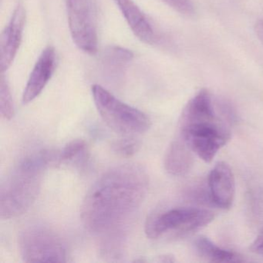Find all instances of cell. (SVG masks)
I'll use <instances>...</instances> for the list:
<instances>
[{
    "instance_id": "obj_1",
    "label": "cell",
    "mask_w": 263,
    "mask_h": 263,
    "mask_svg": "<svg viewBox=\"0 0 263 263\" xmlns=\"http://www.w3.org/2000/svg\"><path fill=\"white\" fill-rule=\"evenodd\" d=\"M148 185L147 172L139 164L112 167L93 183L86 195L81 209L83 224L95 233L117 229L139 209Z\"/></svg>"
},
{
    "instance_id": "obj_2",
    "label": "cell",
    "mask_w": 263,
    "mask_h": 263,
    "mask_svg": "<svg viewBox=\"0 0 263 263\" xmlns=\"http://www.w3.org/2000/svg\"><path fill=\"white\" fill-rule=\"evenodd\" d=\"M222 115L218 101L202 89L187 103L180 117L178 136L204 162H212L230 141V128Z\"/></svg>"
},
{
    "instance_id": "obj_3",
    "label": "cell",
    "mask_w": 263,
    "mask_h": 263,
    "mask_svg": "<svg viewBox=\"0 0 263 263\" xmlns=\"http://www.w3.org/2000/svg\"><path fill=\"white\" fill-rule=\"evenodd\" d=\"M55 164H60L59 153L50 151H42L23 160L1 187V218L9 219L27 212L37 198L46 170Z\"/></svg>"
},
{
    "instance_id": "obj_4",
    "label": "cell",
    "mask_w": 263,
    "mask_h": 263,
    "mask_svg": "<svg viewBox=\"0 0 263 263\" xmlns=\"http://www.w3.org/2000/svg\"><path fill=\"white\" fill-rule=\"evenodd\" d=\"M91 90L98 113L114 132L132 136L150 128V118L144 112L120 101L101 85L95 84Z\"/></svg>"
},
{
    "instance_id": "obj_5",
    "label": "cell",
    "mask_w": 263,
    "mask_h": 263,
    "mask_svg": "<svg viewBox=\"0 0 263 263\" xmlns=\"http://www.w3.org/2000/svg\"><path fill=\"white\" fill-rule=\"evenodd\" d=\"M214 218L213 212L199 208L178 207L158 211L147 218L145 233L152 239L167 234L184 236L209 226Z\"/></svg>"
},
{
    "instance_id": "obj_6",
    "label": "cell",
    "mask_w": 263,
    "mask_h": 263,
    "mask_svg": "<svg viewBox=\"0 0 263 263\" xmlns=\"http://www.w3.org/2000/svg\"><path fill=\"white\" fill-rule=\"evenodd\" d=\"M21 256L26 262H65V245L54 232L43 226L24 229L19 238Z\"/></svg>"
},
{
    "instance_id": "obj_7",
    "label": "cell",
    "mask_w": 263,
    "mask_h": 263,
    "mask_svg": "<svg viewBox=\"0 0 263 263\" xmlns=\"http://www.w3.org/2000/svg\"><path fill=\"white\" fill-rule=\"evenodd\" d=\"M69 28L73 43L84 53L98 51V36L90 0H67Z\"/></svg>"
},
{
    "instance_id": "obj_8",
    "label": "cell",
    "mask_w": 263,
    "mask_h": 263,
    "mask_svg": "<svg viewBox=\"0 0 263 263\" xmlns=\"http://www.w3.org/2000/svg\"><path fill=\"white\" fill-rule=\"evenodd\" d=\"M26 10L22 4L15 9L0 38V68L4 73L13 64L22 42Z\"/></svg>"
},
{
    "instance_id": "obj_9",
    "label": "cell",
    "mask_w": 263,
    "mask_h": 263,
    "mask_svg": "<svg viewBox=\"0 0 263 263\" xmlns=\"http://www.w3.org/2000/svg\"><path fill=\"white\" fill-rule=\"evenodd\" d=\"M57 54L53 47L43 50L36 61L23 93V103L34 101L45 88L56 69Z\"/></svg>"
},
{
    "instance_id": "obj_10",
    "label": "cell",
    "mask_w": 263,
    "mask_h": 263,
    "mask_svg": "<svg viewBox=\"0 0 263 263\" xmlns=\"http://www.w3.org/2000/svg\"><path fill=\"white\" fill-rule=\"evenodd\" d=\"M211 201L220 209H229L235 195V180L232 168L227 163L218 162L209 175Z\"/></svg>"
},
{
    "instance_id": "obj_11",
    "label": "cell",
    "mask_w": 263,
    "mask_h": 263,
    "mask_svg": "<svg viewBox=\"0 0 263 263\" xmlns=\"http://www.w3.org/2000/svg\"><path fill=\"white\" fill-rule=\"evenodd\" d=\"M114 2L138 39L147 44L156 43L158 38L153 25L133 0H114Z\"/></svg>"
},
{
    "instance_id": "obj_12",
    "label": "cell",
    "mask_w": 263,
    "mask_h": 263,
    "mask_svg": "<svg viewBox=\"0 0 263 263\" xmlns=\"http://www.w3.org/2000/svg\"><path fill=\"white\" fill-rule=\"evenodd\" d=\"M194 155L190 147L179 137L169 146L165 158L164 167L171 175L182 176L190 172L194 164Z\"/></svg>"
},
{
    "instance_id": "obj_13",
    "label": "cell",
    "mask_w": 263,
    "mask_h": 263,
    "mask_svg": "<svg viewBox=\"0 0 263 263\" xmlns=\"http://www.w3.org/2000/svg\"><path fill=\"white\" fill-rule=\"evenodd\" d=\"M195 248L201 258L211 262H243L246 261L240 254L217 246L207 237H198L195 241Z\"/></svg>"
},
{
    "instance_id": "obj_14",
    "label": "cell",
    "mask_w": 263,
    "mask_h": 263,
    "mask_svg": "<svg viewBox=\"0 0 263 263\" xmlns=\"http://www.w3.org/2000/svg\"><path fill=\"white\" fill-rule=\"evenodd\" d=\"M133 58V53L127 49L119 47H111L107 49L102 61L104 75L111 80L121 78Z\"/></svg>"
},
{
    "instance_id": "obj_15",
    "label": "cell",
    "mask_w": 263,
    "mask_h": 263,
    "mask_svg": "<svg viewBox=\"0 0 263 263\" xmlns=\"http://www.w3.org/2000/svg\"><path fill=\"white\" fill-rule=\"evenodd\" d=\"M0 111L5 119L10 120L14 116V104L11 90L3 73L0 81Z\"/></svg>"
},
{
    "instance_id": "obj_16",
    "label": "cell",
    "mask_w": 263,
    "mask_h": 263,
    "mask_svg": "<svg viewBox=\"0 0 263 263\" xmlns=\"http://www.w3.org/2000/svg\"><path fill=\"white\" fill-rule=\"evenodd\" d=\"M87 149V144L81 139L73 140L59 152L60 163L64 161H72L83 155Z\"/></svg>"
},
{
    "instance_id": "obj_17",
    "label": "cell",
    "mask_w": 263,
    "mask_h": 263,
    "mask_svg": "<svg viewBox=\"0 0 263 263\" xmlns=\"http://www.w3.org/2000/svg\"><path fill=\"white\" fill-rule=\"evenodd\" d=\"M139 143L133 138L120 140L114 144L113 148L116 153L122 156H132L138 151Z\"/></svg>"
},
{
    "instance_id": "obj_18",
    "label": "cell",
    "mask_w": 263,
    "mask_h": 263,
    "mask_svg": "<svg viewBox=\"0 0 263 263\" xmlns=\"http://www.w3.org/2000/svg\"><path fill=\"white\" fill-rule=\"evenodd\" d=\"M171 8L181 14L191 16L194 13V4L192 0H162Z\"/></svg>"
},
{
    "instance_id": "obj_19",
    "label": "cell",
    "mask_w": 263,
    "mask_h": 263,
    "mask_svg": "<svg viewBox=\"0 0 263 263\" xmlns=\"http://www.w3.org/2000/svg\"><path fill=\"white\" fill-rule=\"evenodd\" d=\"M251 250L258 255L263 256V229H261V232H259L255 241L252 243L251 246Z\"/></svg>"
},
{
    "instance_id": "obj_20",
    "label": "cell",
    "mask_w": 263,
    "mask_h": 263,
    "mask_svg": "<svg viewBox=\"0 0 263 263\" xmlns=\"http://www.w3.org/2000/svg\"><path fill=\"white\" fill-rule=\"evenodd\" d=\"M255 31L260 42L263 44V21H259L255 26Z\"/></svg>"
},
{
    "instance_id": "obj_21",
    "label": "cell",
    "mask_w": 263,
    "mask_h": 263,
    "mask_svg": "<svg viewBox=\"0 0 263 263\" xmlns=\"http://www.w3.org/2000/svg\"><path fill=\"white\" fill-rule=\"evenodd\" d=\"M159 261H162V262H172V261H175V259L174 258V257L167 255L160 257Z\"/></svg>"
}]
</instances>
